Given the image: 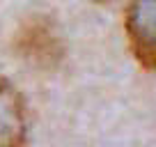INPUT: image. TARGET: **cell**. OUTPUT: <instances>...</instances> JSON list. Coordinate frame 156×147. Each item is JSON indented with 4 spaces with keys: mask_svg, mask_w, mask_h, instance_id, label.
Masks as SVG:
<instances>
[{
    "mask_svg": "<svg viewBox=\"0 0 156 147\" xmlns=\"http://www.w3.org/2000/svg\"><path fill=\"white\" fill-rule=\"evenodd\" d=\"M14 48L21 60L41 71L58 69L64 58L62 34L48 16H30L16 30Z\"/></svg>",
    "mask_w": 156,
    "mask_h": 147,
    "instance_id": "cell-1",
    "label": "cell"
},
{
    "mask_svg": "<svg viewBox=\"0 0 156 147\" xmlns=\"http://www.w3.org/2000/svg\"><path fill=\"white\" fill-rule=\"evenodd\" d=\"M124 30L138 64L147 71H156V0H129Z\"/></svg>",
    "mask_w": 156,
    "mask_h": 147,
    "instance_id": "cell-2",
    "label": "cell"
},
{
    "mask_svg": "<svg viewBox=\"0 0 156 147\" xmlns=\"http://www.w3.org/2000/svg\"><path fill=\"white\" fill-rule=\"evenodd\" d=\"M28 117L25 101L14 83L0 76V147H25Z\"/></svg>",
    "mask_w": 156,
    "mask_h": 147,
    "instance_id": "cell-3",
    "label": "cell"
}]
</instances>
